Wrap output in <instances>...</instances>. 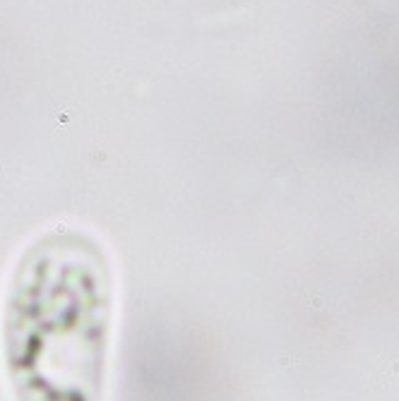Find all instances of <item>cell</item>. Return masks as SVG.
I'll use <instances>...</instances> for the list:
<instances>
[{
  "mask_svg": "<svg viewBox=\"0 0 399 401\" xmlns=\"http://www.w3.org/2000/svg\"><path fill=\"white\" fill-rule=\"evenodd\" d=\"M113 322V276L99 243L77 231L34 240L3 305V363L17 401H101Z\"/></svg>",
  "mask_w": 399,
  "mask_h": 401,
  "instance_id": "obj_1",
  "label": "cell"
}]
</instances>
